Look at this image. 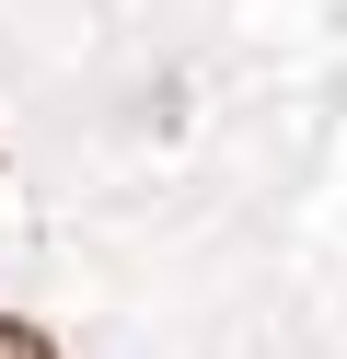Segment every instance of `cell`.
I'll list each match as a JSON object with an SVG mask.
<instances>
[{"label": "cell", "mask_w": 347, "mask_h": 359, "mask_svg": "<svg viewBox=\"0 0 347 359\" xmlns=\"http://www.w3.org/2000/svg\"><path fill=\"white\" fill-rule=\"evenodd\" d=\"M0 359H58V336L23 325V313H0Z\"/></svg>", "instance_id": "obj_1"}]
</instances>
